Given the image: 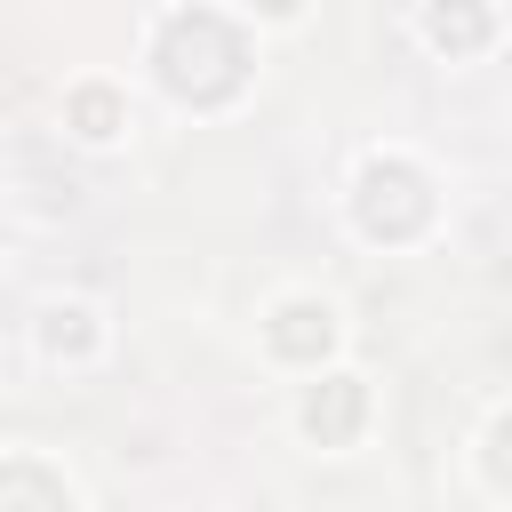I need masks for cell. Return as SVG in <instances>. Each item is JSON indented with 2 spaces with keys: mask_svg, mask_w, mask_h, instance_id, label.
Segmentation results:
<instances>
[{
  "mask_svg": "<svg viewBox=\"0 0 512 512\" xmlns=\"http://www.w3.org/2000/svg\"><path fill=\"white\" fill-rule=\"evenodd\" d=\"M424 32H432L440 48H448V40L464 48V40H480V32H488V16H480V8H432V16H424Z\"/></svg>",
  "mask_w": 512,
  "mask_h": 512,
  "instance_id": "1",
  "label": "cell"
}]
</instances>
